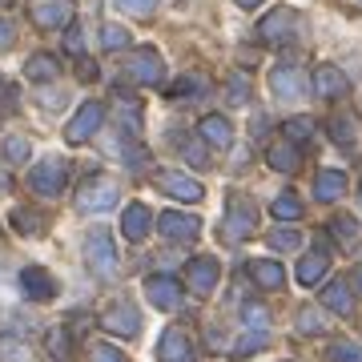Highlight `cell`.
<instances>
[{
  "instance_id": "obj_20",
  "label": "cell",
  "mask_w": 362,
  "mask_h": 362,
  "mask_svg": "<svg viewBox=\"0 0 362 362\" xmlns=\"http://www.w3.org/2000/svg\"><path fill=\"white\" fill-rule=\"evenodd\" d=\"M314 194L322 197V202L342 197V194H346V173H338V169H322V173L314 177Z\"/></svg>"
},
{
  "instance_id": "obj_14",
  "label": "cell",
  "mask_w": 362,
  "mask_h": 362,
  "mask_svg": "<svg viewBox=\"0 0 362 362\" xmlns=\"http://www.w3.org/2000/svg\"><path fill=\"white\" fill-rule=\"evenodd\" d=\"M145 294H149V302H153L157 310H177L181 306V286L173 282V278H165V274L149 278V282H145Z\"/></svg>"
},
{
  "instance_id": "obj_10",
  "label": "cell",
  "mask_w": 362,
  "mask_h": 362,
  "mask_svg": "<svg viewBox=\"0 0 362 362\" xmlns=\"http://www.w3.org/2000/svg\"><path fill=\"white\" fill-rule=\"evenodd\" d=\"M28 21L37 28H61L73 21V4L69 0H37L33 8H28Z\"/></svg>"
},
{
  "instance_id": "obj_7",
  "label": "cell",
  "mask_w": 362,
  "mask_h": 362,
  "mask_svg": "<svg viewBox=\"0 0 362 362\" xmlns=\"http://www.w3.org/2000/svg\"><path fill=\"white\" fill-rule=\"evenodd\" d=\"M221 278V262L218 258H194L189 266H185V282H189V290L194 294H214V286H218Z\"/></svg>"
},
{
  "instance_id": "obj_46",
  "label": "cell",
  "mask_w": 362,
  "mask_h": 362,
  "mask_svg": "<svg viewBox=\"0 0 362 362\" xmlns=\"http://www.w3.org/2000/svg\"><path fill=\"white\" fill-rule=\"evenodd\" d=\"M238 4H242V8H254V4H262V0H238Z\"/></svg>"
},
{
  "instance_id": "obj_27",
  "label": "cell",
  "mask_w": 362,
  "mask_h": 362,
  "mask_svg": "<svg viewBox=\"0 0 362 362\" xmlns=\"http://www.w3.org/2000/svg\"><path fill=\"white\" fill-rule=\"evenodd\" d=\"M274 218H282V221H294V218H302V202H298L294 194H282L278 202H274Z\"/></svg>"
},
{
  "instance_id": "obj_5",
  "label": "cell",
  "mask_w": 362,
  "mask_h": 362,
  "mask_svg": "<svg viewBox=\"0 0 362 362\" xmlns=\"http://www.w3.org/2000/svg\"><path fill=\"white\" fill-rule=\"evenodd\" d=\"M157 358L161 362H194V338L189 330H181V326H169L161 342H157Z\"/></svg>"
},
{
  "instance_id": "obj_36",
  "label": "cell",
  "mask_w": 362,
  "mask_h": 362,
  "mask_svg": "<svg viewBox=\"0 0 362 362\" xmlns=\"http://www.w3.org/2000/svg\"><path fill=\"white\" fill-rule=\"evenodd\" d=\"M298 242H302V238H298V230H274L270 233V246L274 250H294Z\"/></svg>"
},
{
  "instance_id": "obj_44",
  "label": "cell",
  "mask_w": 362,
  "mask_h": 362,
  "mask_svg": "<svg viewBox=\"0 0 362 362\" xmlns=\"http://www.w3.org/2000/svg\"><path fill=\"white\" fill-rule=\"evenodd\" d=\"M181 153H185V157H189V161H194V165H209V161H206V157H202V149H197V145H189V141H185V137H181Z\"/></svg>"
},
{
  "instance_id": "obj_42",
  "label": "cell",
  "mask_w": 362,
  "mask_h": 362,
  "mask_svg": "<svg viewBox=\"0 0 362 362\" xmlns=\"http://www.w3.org/2000/svg\"><path fill=\"white\" fill-rule=\"evenodd\" d=\"M16 105H21V101H16V89H13V85H0V117L13 113Z\"/></svg>"
},
{
  "instance_id": "obj_38",
  "label": "cell",
  "mask_w": 362,
  "mask_h": 362,
  "mask_svg": "<svg viewBox=\"0 0 362 362\" xmlns=\"http://www.w3.org/2000/svg\"><path fill=\"white\" fill-rule=\"evenodd\" d=\"M202 89H206V81L202 77H181L169 93H173V97H185V93H202Z\"/></svg>"
},
{
  "instance_id": "obj_9",
  "label": "cell",
  "mask_w": 362,
  "mask_h": 362,
  "mask_svg": "<svg viewBox=\"0 0 362 362\" xmlns=\"http://www.w3.org/2000/svg\"><path fill=\"white\" fill-rule=\"evenodd\" d=\"M101 121H105V105L101 101H89V105H81V113L69 121V141L73 145H81V141H89L93 133L101 129Z\"/></svg>"
},
{
  "instance_id": "obj_4",
  "label": "cell",
  "mask_w": 362,
  "mask_h": 362,
  "mask_svg": "<svg viewBox=\"0 0 362 362\" xmlns=\"http://www.w3.org/2000/svg\"><path fill=\"white\" fill-rule=\"evenodd\" d=\"M89 266H93V274H101V278H109V274L117 270L113 238H109V230H101V226L89 233Z\"/></svg>"
},
{
  "instance_id": "obj_16",
  "label": "cell",
  "mask_w": 362,
  "mask_h": 362,
  "mask_svg": "<svg viewBox=\"0 0 362 362\" xmlns=\"http://www.w3.org/2000/svg\"><path fill=\"white\" fill-rule=\"evenodd\" d=\"M270 85L278 97H286V101H298L302 93H306V81H302V73H298L294 65H282V69H274L270 73Z\"/></svg>"
},
{
  "instance_id": "obj_24",
  "label": "cell",
  "mask_w": 362,
  "mask_h": 362,
  "mask_svg": "<svg viewBox=\"0 0 362 362\" xmlns=\"http://www.w3.org/2000/svg\"><path fill=\"white\" fill-rule=\"evenodd\" d=\"M270 165L282 169V173H294V169H298V145H294V141L270 145Z\"/></svg>"
},
{
  "instance_id": "obj_6",
  "label": "cell",
  "mask_w": 362,
  "mask_h": 362,
  "mask_svg": "<svg viewBox=\"0 0 362 362\" xmlns=\"http://www.w3.org/2000/svg\"><path fill=\"white\" fill-rule=\"evenodd\" d=\"M294 28H298L294 8H274V13L258 25V37L266 40V45H286V40L294 37Z\"/></svg>"
},
{
  "instance_id": "obj_37",
  "label": "cell",
  "mask_w": 362,
  "mask_h": 362,
  "mask_svg": "<svg viewBox=\"0 0 362 362\" xmlns=\"http://www.w3.org/2000/svg\"><path fill=\"white\" fill-rule=\"evenodd\" d=\"M230 101L233 105H246L250 101V85H246V77H242V73L230 81Z\"/></svg>"
},
{
  "instance_id": "obj_29",
  "label": "cell",
  "mask_w": 362,
  "mask_h": 362,
  "mask_svg": "<svg viewBox=\"0 0 362 362\" xmlns=\"http://www.w3.org/2000/svg\"><path fill=\"white\" fill-rule=\"evenodd\" d=\"M298 326H302V334H322V330H326L322 314L314 310V306H306V310L298 314Z\"/></svg>"
},
{
  "instance_id": "obj_25",
  "label": "cell",
  "mask_w": 362,
  "mask_h": 362,
  "mask_svg": "<svg viewBox=\"0 0 362 362\" xmlns=\"http://www.w3.org/2000/svg\"><path fill=\"white\" fill-rule=\"evenodd\" d=\"M25 73H28V81H52L57 73H61V65H57L52 57H45V52H40V57H33V61L25 65Z\"/></svg>"
},
{
  "instance_id": "obj_41",
  "label": "cell",
  "mask_w": 362,
  "mask_h": 362,
  "mask_svg": "<svg viewBox=\"0 0 362 362\" xmlns=\"http://www.w3.org/2000/svg\"><path fill=\"white\" fill-rule=\"evenodd\" d=\"M266 322H270L266 306H246V326H258V330H266Z\"/></svg>"
},
{
  "instance_id": "obj_43",
  "label": "cell",
  "mask_w": 362,
  "mask_h": 362,
  "mask_svg": "<svg viewBox=\"0 0 362 362\" xmlns=\"http://www.w3.org/2000/svg\"><path fill=\"white\" fill-rule=\"evenodd\" d=\"M117 4H121V8H129V13H137V16H149L157 0H117Z\"/></svg>"
},
{
  "instance_id": "obj_34",
  "label": "cell",
  "mask_w": 362,
  "mask_h": 362,
  "mask_svg": "<svg viewBox=\"0 0 362 362\" xmlns=\"http://www.w3.org/2000/svg\"><path fill=\"white\" fill-rule=\"evenodd\" d=\"M330 129H334V141L338 145L354 141V121H350V117H334V121H330Z\"/></svg>"
},
{
  "instance_id": "obj_22",
  "label": "cell",
  "mask_w": 362,
  "mask_h": 362,
  "mask_svg": "<svg viewBox=\"0 0 362 362\" xmlns=\"http://www.w3.org/2000/svg\"><path fill=\"white\" fill-rule=\"evenodd\" d=\"M202 137H206V145H214V149H226V145L233 141V133H230V121L226 117H206L202 121Z\"/></svg>"
},
{
  "instance_id": "obj_21",
  "label": "cell",
  "mask_w": 362,
  "mask_h": 362,
  "mask_svg": "<svg viewBox=\"0 0 362 362\" xmlns=\"http://www.w3.org/2000/svg\"><path fill=\"white\" fill-rule=\"evenodd\" d=\"M326 266H330L326 250H314V254H306V258L298 262V282H302V286H314L318 278H326Z\"/></svg>"
},
{
  "instance_id": "obj_2",
  "label": "cell",
  "mask_w": 362,
  "mask_h": 362,
  "mask_svg": "<svg viewBox=\"0 0 362 362\" xmlns=\"http://www.w3.org/2000/svg\"><path fill=\"white\" fill-rule=\"evenodd\" d=\"M77 206L85 209V214H101V209H113V206H117V181H113V177H101V173H97L93 181H85V189H81Z\"/></svg>"
},
{
  "instance_id": "obj_32",
  "label": "cell",
  "mask_w": 362,
  "mask_h": 362,
  "mask_svg": "<svg viewBox=\"0 0 362 362\" xmlns=\"http://www.w3.org/2000/svg\"><path fill=\"white\" fill-rule=\"evenodd\" d=\"M69 330H49V354L52 358H69Z\"/></svg>"
},
{
  "instance_id": "obj_13",
  "label": "cell",
  "mask_w": 362,
  "mask_h": 362,
  "mask_svg": "<svg viewBox=\"0 0 362 362\" xmlns=\"http://www.w3.org/2000/svg\"><path fill=\"white\" fill-rule=\"evenodd\" d=\"M125 65H129V77L141 81V85H157V81H161V73H165V65H161L157 49H137Z\"/></svg>"
},
{
  "instance_id": "obj_45",
  "label": "cell",
  "mask_w": 362,
  "mask_h": 362,
  "mask_svg": "<svg viewBox=\"0 0 362 362\" xmlns=\"http://www.w3.org/2000/svg\"><path fill=\"white\" fill-rule=\"evenodd\" d=\"M13 45V28H8V21H0V49H8Z\"/></svg>"
},
{
  "instance_id": "obj_3",
  "label": "cell",
  "mask_w": 362,
  "mask_h": 362,
  "mask_svg": "<svg viewBox=\"0 0 362 362\" xmlns=\"http://www.w3.org/2000/svg\"><path fill=\"white\" fill-rule=\"evenodd\" d=\"M28 181H33V189L40 197H61V189H65V181H69V165L65 161H40L28 173Z\"/></svg>"
},
{
  "instance_id": "obj_30",
  "label": "cell",
  "mask_w": 362,
  "mask_h": 362,
  "mask_svg": "<svg viewBox=\"0 0 362 362\" xmlns=\"http://www.w3.org/2000/svg\"><path fill=\"white\" fill-rule=\"evenodd\" d=\"M310 133H314V125L306 121V117H298V121H290V125H286V141L302 145V141H310Z\"/></svg>"
},
{
  "instance_id": "obj_40",
  "label": "cell",
  "mask_w": 362,
  "mask_h": 362,
  "mask_svg": "<svg viewBox=\"0 0 362 362\" xmlns=\"http://www.w3.org/2000/svg\"><path fill=\"white\" fill-rule=\"evenodd\" d=\"M13 221H16V230H21V233H37L40 230V221L33 218V214H25V209H16Z\"/></svg>"
},
{
  "instance_id": "obj_17",
  "label": "cell",
  "mask_w": 362,
  "mask_h": 362,
  "mask_svg": "<svg viewBox=\"0 0 362 362\" xmlns=\"http://www.w3.org/2000/svg\"><path fill=\"white\" fill-rule=\"evenodd\" d=\"M21 286H25L28 298H37V302H49L52 294H57V282H52L49 270H40V266H28L25 274H21Z\"/></svg>"
},
{
  "instance_id": "obj_19",
  "label": "cell",
  "mask_w": 362,
  "mask_h": 362,
  "mask_svg": "<svg viewBox=\"0 0 362 362\" xmlns=\"http://www.w3.org/2000/svg\"><path fill=\"white\" fill-rule=\"evenodd\" d=\"M250 274H254V282H258L262 290H278V286L286 282V270L278 266V262H270V258L250 262Z\"/></svg>"
},
{
  "instance_id": "obj_12",
  "label": "cell",
  "mask_w": 362,
  "mask_h": 362,
  "mask_svg": "<svg viewBox=\"0 0 362 362\" xmlns=\"http://www.w3.org/2000/svg\"><path fill=\"white\" fill-rule=\"evenodd\" d=\"M157 189H165V194L177 197V202H202V197H206L202 181H194L189 173H157Z\"/></svg>"
},
{
  "instance_id": "obj_8",
  "label": "cell",
  "mask_w": 362,
  "mask_h": 362,
  "mask_svg": "<svg viewBox=\"0 0 362 362\" xmlns=\"http://www.w3.org/2000/svg\"><path fill=\"white\" fill-rule=\"evenodd\" d=\"M157 230L173 238V242H194L197 233H202V221L194 214H177V209H165V214H157Z\"/></svg>"
},
{
  "instance_id": "obj_31",
  "label": "cell",
  "mask_w": 362,
  "mask_h": 362,
  "mask_svg": "<svg viewBox=\"0 0 362 362\" xmlns=\"http://www.w3.org/2000/svg\"><path fill=\"white\" fill-rule=\"evenodd\" d=\"M101 45H105V49H125V45H129V33H125L121 25H105Z\"/></svg>"
},
{
  "instance_id": "obj_11",
  "label": "cell",
  "mask_w": 362,
  "mask_h": 362,
  "mask_svg": "<svg viewBox=\"0 0 362 362\" xmlns=\"http://www.w3.org/2000/svg\"><path fill=\"white\" fill-rule=\"evenodd\" d=\"M101 326L109 330V334H121V338H133L137 330H141V314L133 310L129 302H117V306H109V310L101 314Z\"/></svg>"
},
{
  "instance_id": "obj_33",
  "label": "cell",
  "mask_w": 362,
  "mask_h": 362,
  "mask_svg": "<svg viewBox=\"0 0 362 362\" xmlns=\"http://www.w3.org/2000/svg\"><path fill=\"white\" fill-rule=\"evenodd\" d=\"M25 354H28V350L21 346V342H16L13 334H0V358H8V362H21Z\"/></svg>"
},
{
  "instance_id": "obj_23",
  "label": "cell",
  "mask_w": 362,
  "mask_h": 362,
  "mask_svg": "<svg viewBox=\"0 0 362 362\" xmlns=\"http://www.w3.org/2000/svg\"><path fill=\"white\" fill-rule=\"evenodd\" d=\"M322 306H330L334 314H350V310H354L350 286H346V282H330V286L322 290Z\"/></svg>"
},
{
  "instance_id": "obj_39",
  "label": "cell",
  "mask_w": 362,
  "mask_h": 362,
  "mask_svg": "<svg viewBox=\"0 0 362 362\" xmlns=\"http://www.w3.org/2000/svg\"><path fill=\"white\" fill-rule=\"evenodd\" d=\"M93 362H129V358H125L117 346H105L101 342V346H93Z\"/></svg>"
},
{
  "instance_id": "obj_47",
  "label": "cell",
  "mask_w": 362,
  "mask_h": 362,
  "mask_svg": "<svg viewBox=\"0 0 362 362\" xmlns=\"http://www.w3.org/2000/svg\"><path fill=\"white\" fill-rule=\"evenodd\" d=\"M354 282H358V290H362V266H358V270H354Z\"/></svg>"
},
{
  "instance_id": "obj_28",
  "label": "cell",
  "mask_w": 362,
  "mask_h": 362,
  "mask_svg": "<svg viewBox=\"0 0 362 362\" xmlns=\"http://www.w3.org/2000/svg\"><path fill=\"white\" fill-rule=\"evenodd\" d=\"M326 354H330V362H362V346H358V342H334Z\"/></svg>"
},
{
  "instance_id": "obj_18",
  "label": "cell",
  "mask_w": 362,
  "mask_h": 362,
  "mask_svg": "<svg viewBox=\"0 0 362 362\" xmlns=\"http://www.w3.org/2000/svg\"><path fill=\"white\" fill-rule=\"evenodd\" d=\"M149 226H153V214H149L141 202L125 206V221H121V230H125V238H129V242H141L145 233H149Z\"/></svg>"
},
{
  "instance_id": "obj_26",
  "label": "cell",
  "mask_w": 362,
  "mask_h": 362,
  "mask_svg": "<svg viewBox=\"0 0 362 362\" xmlns=\"http://www.w3.org/2000/svg\"><path fill=\"white\" fill-rule=\"evenodd\" d=\"M330 230H334V238H338L346 250L358 242V221H354V218H334V221H330Z\"/></svg>"
},
{
  "instance_id": "obj_15",
  "label": "cell",
  "mask_w": 362,
  "mask_h": 362,
  "mask_svg": "<svg viewBox=\"0 0 362 362\" xmlns=\"http://www.w3.org/2000/svg\"><path fill=\"white\" fill-rule=\"evenodd\" d=\"M314 93H318V97H346L350 93L346 73L334 69V65H318V73H314Z\"/></svg>"
},
{
  "instance_id": "obj_1",
  "label": "cell",
  "mask_w": 362,
  "mask_h": 362,
  "mask_svg": "<svg viewBox=\"0 0 362 362\" xmlns=\"http://www.w3.org/2000/svg\"><path fill=\"white\" fill-rule=\"evenodd\" d=\"M254 226H258V206H254L250 197L233 194L230 206H226V238H230V242H242V238L254 233Z\"/></svg>"
},
{
  "instance_id": "obj_35",
  "label": "cell",
  "mask_w": 362,
  "mask_h": 362,
  "mask_svg": "<svg viewBox=\"0 0 362 362\" xmlns=\"http://www.w3.org/2000/svg\"><path fill=\"white\" fill-rule=\"evenodd\" d=\"M28 153H33V149H28L25 137H8V141H4V157H8V161H28Z\"/></svg>"
}]
</instances>
